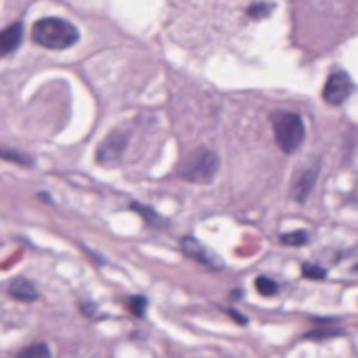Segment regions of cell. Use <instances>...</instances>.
I'll return each mask as SVG.
<instances>
[{
  "instance_id": "obj_14",
  "label": "cell",
  "mask_w": 358,
  "mask_h": 358,
  "mask_svg": "<svg viewBox=\"0 0 358 358\" xmlns=\"http://www.w3.org/2000/svg\"><path fill=\"white\" fill-rule=\"evenodd\" d=\"M273 13V5H268V3H258V5H251L249 9H247V15L251 17V19H264V17H268Z\"/></svg>"
},
{
  "instance_id": "obj_5",
  "label": "cell",
  "mask_w": 358,
  "mask_h": 358,
  "mask_svg": "<svg viewBox=\"0 0 358 358\" xmlns=\"http://www.w3.org/2000/svg\"><path fill=\"white\" fill-rule=\"evenodd\" d=\"M128 138H130L128 130H114L103 140V145L98 147V151H96V162L98 164H112V162L120 160L122 153L128 147Z\"/></svg>"
},
{
  "instance_id": "obj_1",
  "label": "cell",
  "mask_w": 358,
  "mask_h": 358,
  "mask_svg": "<svg viewBox=\"0 0 358 358\" xmlns=\"http://www.w3.org/2000/svg\"><path fill=\"white\" fill-rule=\"evenodd\" d=\"M32 38L36 44L50 50H65L80 40V32L74 23L59 17H44L34 23Z\"/></svg>"
},
{
  "instance_id": "obj_10",
  "label": "cell",
  "mask_w": 358,
  "mask_h": 358,
  "mask_svg": "<svg viewBox=\"0 0 358 358\" xmlns=\"http://www.w3.org/2000/svg\"><path fill=\"white\" fill-rule=\"evenodd\" d=\"M0 158L9 160V162H13V164H19V166H32V158H28L25 153L11 151V149H7V147H0Z\"/></svg>"
},
{
  "instance_id": "obj_4",
  "label": "cell",
  "mask_w": 358,
  "mask_h": 358,
  "mask_svg": "<svg viewBox=\"0 0 358 358\" xmlns=\"http://www.w3.org/2000/svg\"><path fill=\"white\" fill-rule=\"evenodd\" d=\"M354 90V82L346 72H333L323 88V98L329 105H341Z\"/></svg>"
},
{
  "instance_id": "obj_11",
  "label": "cell",
  "mask_w": 358,
  "mask_h": 358,
  "mask_svg": "<svg viewBox=\"0 0 358 358\" xmlns=\"http://www.w3.org/2000/svg\"><path fill=\"white\" fill-rule=\"evenodd\" d=\"M130 208L136 210L138 214H143V218H145L149 224H153V227H164V218H162L160 214H156L153 210H149L147 206H140V203H132Z\"/></svg>"
},
{
  "instance_id": "obj_17",
  "label": "cell",
  "mask_w": 358,
  "mask_h": 358,
  "mask_svg": "<svg viewBox=\"0 0 358 358\" xmlns=\"http://www.w3.org/2000/svg\"><path fill=\"white\" fill-rule=\"evenodd\" d=\"M21 356H42V358H48L50 356V348L46 344H36V346H30L25 350L19 352Z\"/></svg>"
},
{
  "instance_id": "obj_7",
  "label": "cell",
  "mask_w": 358,
  "mask_h": 358,
  "mask_svg": "<svg viewBox=\"0 0 358 358\" xmlns=\"http://www.w3.org/2000/svg\"><path fill=\"white\" fill-rule=\"evenodd\" d=\"M317 176H319V164L306 166L295 174V178L291 180V195L297 203H304L306 199L310 197V193L315 189V182H317Z\"/></svg>"
},
{
  "instance_id": "obj_15",
  "label": "cell",
  "mask_w": 358,
  "mask_h": 358,
  "mask_svg": "<svg viewBox=\"0 0 358 358\" xmlns=\"http://www.w3.org/2000/svg\"><path fill=\"white\" fill-rule=\"evenodd\" d=\"M302 275H304L306 279L323 281V279H325V275H327V271H325V268H321V266H317V264H304V266H302Z\"/></svg>"
},
{
  "instance_id": "obj_9",
  "label": "cell",
  "mask_w": 358,
  "mask_h": 358,
  "mask_svg": "<svg viewBox=\"0 0 358 358\" xmlns=\"http://www.w3.org/2000/svg\"><path fill=\"white\" fill-rule=\"evenodd\" d=\"M9 295L19 302H34V299H38V289L32 281L19 277L9 283Z\"/></svg>"
},
{
  "instance_id": "obj_13",
  "label": "cell",
  "mask_w": 358,
  "mask_h": 358,
  "mask_svg": "<svg viewBox=\"0 0 358 358\" xmlns=\"http://www.w3.org/2000/svg\"><path fill=\"white\" fill-rule=\"evenodd\" d=\"M255 289H258L262 295H275L279 291V285L268 277H258L255 279Z\"/></svg>"
},
{
  "instance_id": "obj_2",
  "label": "cell",
  "mask_w": 358,
  "mask_h": 358,
  "mask_svg": "<svg viewBox=\"0 0 358 358\" xmlns=\"http://www.w3.org/2000/svg\"><path fill=\"white\" fill-rule=\"evenodd\" d=\"M218 168H220V160H218V156L214 151L195 149L191 156L182 162V166L178 170V176L182 180H189V182L208 185L218 174Z\"/></svg>"
},
{
  "instance_id": "obj_6",
  "label": "cell",
  "mask_w": 358,
  "mask_h": 358,
  "mask_svg": "<svg viewBox=\"0 0 358 358\" xmlns=\"http://www.w3.org/2000/svg\"><path fill=\"white\" fill-rule=\"evenodd\" d=\"M180 247H182V251L189 255V258H193L195 262H199V264H203V266H208V268H212V271H220V268H222V262L218 260V255L212 253L208 247H203L197 239L185 237V239L180 241Z\"/></svg>"
},
{
  "instance_id": "obj_18",
  "label": "cell",
  "mask_w": 358,
  "mask_h": 358,
  "mask_svg": "<svg viewBox=\"0 0 358 358\" xmlns=\"http://www.w3.org/2000/svg\"><path fill=\"white\" fill-rule=\"evenodd\" d=\"M354 273H358V264H356V266H354Z\"/></svg>"
},
{
  "instance_id": "obj_12",
  "label": "cell",
  "mask_w": 358,
  "mask_h": 358,
  "mask_svg": "<svg viewBox=\"0 0 358 358\" xmlns=\"http://www.w3.org/2000/svg\"><path fill=\"white\" fill-rule=\"evenodd\" d=\"M306 241H308V233L306 231H293V233L281 235V243H285V245L299 247V245H306Z\"/></svg>"
},
{
  "instance_id": "obj_3",
  "label": "cell",
  "mask_w": 358,
  "mask_h": 358,
  "mask_svg": "<svg viewBox=\"0 0 358 358\" xmlns=\"http://www.w3.org/2000/svg\"><path fill=\"white\" fill-rule=\"evenodd\" d=\"M273 130H275V140L279 145V149L287 156L295 153L304 138H306V126H304V120L297 116V114H291V112H283L275 118V124H273Z\"/></svg>"
},
{
  "instance_id": "obj_16",
  "label": "cell",
  "mask_w": 358,
  "mask_h": 358,
  "mask_svg": "<svg viewBox=\"0 0 358 358\" xmlns=\"http://www.w3.org/2000/svg\"><path fill=\"white\" fill-rule=\"evenodd\" d=\"M128 308L134 317H145V310H147V297L143 295H136L128 302Z\"/></svg>"
},
{
  "instance_id": "obj_8",
  "label": "cell",
  "mask_w": 358,
  "mask_h": 358,
  "mask_svg": "<svg viewBox=\"0 0 358 358\" xmlns=\"http://www.w3.org/2000/svg\"><path fill=\"white\" fill-rule=\"evenodd\" d=\"M21 38H23V25L19 21L11 23L7 30L0 32V57L15 53L21 44Z\"/></svg>"
}]
</instances>
